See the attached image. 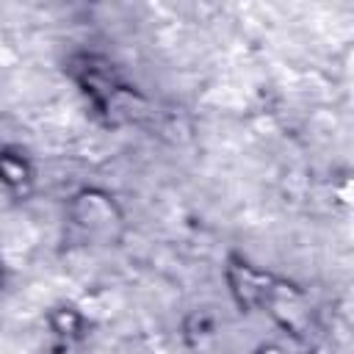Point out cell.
<instances>
[{"instance_id": "1", "label": "cell", "mask_w": 354, "mask_h": 354, "mask_svg": "<svg viewBox=\"0 0 354 354\" xmlns=\"http://www.w3.org/2000/svg\"><path fill=\"white\" fill-rule=\"evenodd\" d=\"M113 205L105 199V196H97V194H83L77 199V221L86 224L88 230H97V227H108L113 224Z\"/></svg>"}]
</instances>
